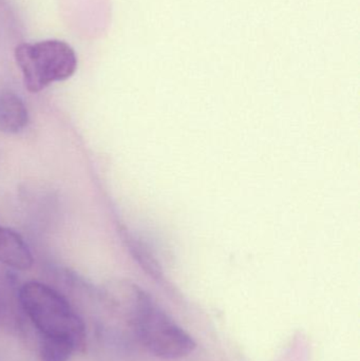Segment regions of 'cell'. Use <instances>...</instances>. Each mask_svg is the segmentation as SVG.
Wrapping results in <instances>:
<instances>
[{"mask_svg": "<svg viewBox=\"0 0 360 361\" xmlns=\"http://www.w3.org/2000/svg\"><path fill=\"white\" fill-rule=\"evenodd\" d=\"M78 352L70 339L63 337L40 336L39 356L42 361H69Z\"/></svg>", "mask_w": 360, "mask_h": 361, "instance_id": "8992f818", "label": "cell"}, {"mask_svg": "<svg viewBox=\"0 0 360 361\" xmlns=\"http://www.w3.org/2000/svg\"><path fill=\"white\" fill-rule=\"evenodd\" d=\"M15 59L23 73V84L32 93L40 92L53 82L68 80L77 69L73 49L58 39L23 42L15 49Z\"/></svg>", "mask_w": 360, "mask_h": 361, "instance_id": "7a4b0ae2", "label": "cell"}, {"mask_svg": "<svg viewBox=\"0 0 360 361\" xmlns=\"http://www.w3.org/2000/svg\"><path fill=\"white\" fill-rule=\"evenodd\" d=\"M19 301L39 336L70 339L78 352L85 351L86 326L61 293L46 284L30 281L21 286Z\"/></svg>", "mask_w": 360, "mask_h": 361, "instance_id": "6da1fadb", "label": "cell"}, {"mask_svg": "<svg viewBox=\"0 0 360 361\" xmlns=\"http://www.w3.org/2000/svg\"><path fill=\"white\" fill-rule=\"evenodd\" d=\"M0 262L18 271H27L34 263L23 238L8 227L0 226Z\"/></svg>", "mask_w": 360, "mask_h": 361, "instance_id": "277c9868", "label": "cell"}, {"mask_svg": "<svg viewBox=\"0 0 360 361\" xmlns=\"http://www.w3.org/2000/svg\"><path fill=\"white\" fill-rule=\"evenodd\" d=\"M29 124V112L23 99L11 90H0V131L21 133Z\"/></svg>", "mask_w": 360, "mask_h": 361, "instance_id": "5b68a950", "label": "cell"}, {"mask_svg": "<svg viewBox=\"0 0 360 361\" xmlns=\"http://www.w3.org/2000/svg\"><path fill=\"white\" fill-rule=\"evenodd\" d=\"M129 328L149 353L161 360H175L196 350L194 339L150 299L133 318Z\"/></svg>", "mask_w": 360, "mask_h": 361, "instance_id": "3957f363", "label": "cell"}]
</instances>
